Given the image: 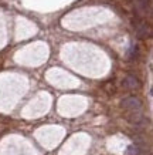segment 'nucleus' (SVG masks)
I'll return each instance as SVG.
<instances>
[{
	"label": "nucleus",
	"mask_w": 153,
	"mask_h": 155,
	"mask_svg": "<svg viewBox=\"0 0 153 155\" xmlns=\"http://www.w3.org/2000/svg\"><path fill=\"white\" fill-rule=\"evenodd\" d=\"M129 154L130 155H143V150L140 148L139 145H130L129 147Z\"/></svg>",
	"instance_id": "7ed1b4c3"
},
{
	"label": "nucleus",
	"mask_w": 153,
	"mask_h": 155,
	"mask_svg": "<svg viewBox=\"0 0 153 155\" xmlns=\"http://www.w3.org/2000/svg\"><path fill=\"white\" fill-rule=\"evenodd\" d=\"M122 107L125 108V110H128L130 114L140 113L142 111V103L136 97H128V98H125L122 101Z\"/></svg>",
	"instance_id": "f257e3e1"
},
{
	"label": "nucleus",
	"mask_w": 153,
	"mask_h": 155,
	"mask_svg": "<svg viewBox=\"0 0 153 155\" xmlns=\"http://www.w3.org/2000/svg\"><path fill=\"white\" fill-rule=\"evenodd\" d=\"M136 56H138V46H132L129 50V57L130 58H135Z\"/></svg>",
	"instance_id": "20e7f679"
},
{
	"label": "nucleus",
	"mask_w": 153,
	"mask_h": 155,
	"mask_svg": "<svg viewBox=\"0 0 153 155\" xmlns=\"http://www.w3.org/2000/svg\"><path fill=\"white\" fill-rule=\"evenodd\" d=\"M123 87H125V88H129V90L138 88V87H139V81H138V78L133 77V75H128L125 80H123Z\"/></svg>",
	"instance_id": "f03ea898"
}]
</instances>
